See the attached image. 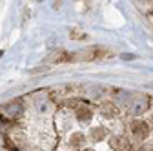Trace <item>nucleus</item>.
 <instances>
[{
  "label": "nucleus",
  "instance_id": "f257e3e1",
  "mask_svg": "<svg viewBox=\"0 0 153 151\" xmlns=\"http://www.w3.org/2000/svg\"><path fill=\"white\" fill-rule=\"evenodd\" d=\"M129 129H131V135L135 138H139V140H146L149 137V133H151V126L146 120H133Z\"/></svg>",
  "mask_w": 153,
  "mask_h": 151
},
{
  "label": "nucleus",
  "instance_id": "f03ea898",
  "mask_svg": "<svg viewBox=\"0 0 153 151\" xmlns=\"http://www.w3.org/2000/svg\"><path fill=\"white\" fill-rule=\"evenodd\" d=\"M75 58H76V55H73V53H69L66 49H60V51H55L49 58H48V62H53V64H68V62H71Z\"/></svg>",
  "mask_w": 153,
  "mask_h": 151
},
{
  "label": "nucleus",
  "instance_id": "7ed1b4c3",
  "mask_svg": "<svg viewBox=\"0 0 153 151\" xmlns=\"http://www.w3.org/2000/svg\"><path fill=\"white\" fill-rule=\"evenodd\" d=\"M75 118L80 124H89L91 118H93V109L89 106H79L75 109Z\"/></svg>",
  "mask_w": 153,
  "mask_h": 151
},
{
  "label": "nucleus",
  "instance_id": "20e7f679",
  "mask_svg": "<svg viewBox=\"0 0 153 151\" xmlns=\"http://www.w3.org/2000/svg\"><path fill=\"white\" fill-rule=\"evenodd\" d=\"M69 146L73 149H84V146H86V135L84 133H73L69 137Z\"/></svg>",
  "mask_w": 153,
  "mask_h": 151
},
{
  "label": "nucleus",
  "instance_id": "39448f33",
  "mask_svg": "<svg viewBox=\"0 0 153 151\" xmlns=\"http://www.w3.org/2000/svg\"><path fill=\"white\" fill-rule=\"evenodd\" d=\"M106 137H108V129L102 127V126H97V127H93V129L89 131V138H91L93 142H102Z\"/></svg>",
  "mask_w": 153,
  "mask_h": 151
},
{
  "label": "nucleus",
  "instance_id": "423d86ee",
  "mask_svg": "<svg viewBox=\"0 0 153 151\" xmlns=\"http://www.w3.org/2000/svg\"><path fill=\"white\" fill-rule=\"evenodd\" d=\"M100 115L102 117H106V118H113L115 115H117V107H115V104H111V102H104V104H100Z\"/></svg>",
  "mask_w": 153,
  "mask_h": 151
},
{
  "label": "nucleus",
  "instance_id": "0eeeda50",
  "mask_svg": "<svg viewBox=\"0 0 153 151\" xmlns=\"http://www.w3.org/2000/svg\"><path fill=\"white\" fill-rule=\"evenodd\" d=\"M109 146H111L113 151H128V142L122 137H111Z\"/></svg>",
  "mask_w": 153,
  "mask_h": 151
},
{
  "label": "nucleus",
  "instance_id": "6e6552de",
  "mask_svg": "<svg viewBox=\"0 0 153 151\" xmlns=\"http://www.w3.org/2000/svg\"><path fill=\"white\" fill-rule=\"evenodd\" d=\"M82 31H79V29H69V38H73V40H84V38H88V35H80Z\"/></svg>",
  "mask_w": 153,
  "mask_h": 151
},
{
  "label": "nucleus",
  "instance_id": "1a4fd4ad",
  "mask_svg": "<svg viewBox=\"0 0 153 151\" xmlns=\"http://www.w3.org/2000/svg\"><path fill=\"white\" fill-rule=\"evenodd\" d=\"M82 151H95V149H91V147H86V149H82Z\"/></svg>",
  "mask_w": 153,
  "mask_h": 151
},
{
  "label": "nucleus",
  "instance_id": "9d476101",
  "mask_svg": "<svg viewBox=\"0 0 153 151\" xmlns=\"http://www.w3.org/2000/svg\"><path fill=\"white\" fill-rule=\"evenodd\" d=\"M149 126H151V127H153V117H151V124H149Z\"/></svg>",
  "mask_w": 153,
  "mask_h": 151
}]
</instances>
